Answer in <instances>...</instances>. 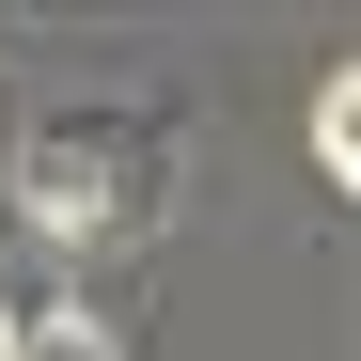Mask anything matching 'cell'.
I'll return each instance as SVG.
<instances>
[{
	"mask_svg": "<svg viewBox=\"0 0 361 361\" xmlns=\"http://www.w3.org/2000/svg\"><path fill=\"white\" fill-rule=\"evenodd\" d=\"M0 345H16V298H0Z\"/></svg>",
	"mask_w": 361,
	"mask_h": 361,
	"instance_id": "cell-4",
	"label": "cell"
},
{
	"mask_svg": "<svg viewBox=\"0 0 361 361\" xmlns=\"http://www.w3.org/2000/svg\"><path fill=\"white\" fill-rule=\"evenodd\" d=\"M16 204H32L47 235H79V220L110 204V173H94V142H79V126H47V142H32V173H16Z\"/></svg>",
	"mask_w": 361,
	"mask_h": 361,
	"instance_id": "cell-1",
	"label": "cell"
},
{
	"mask_svg": "<svg viewBox=\"0 0 361 361\" xmlns=\"http://www.w3.org/2000/svg\"><path fill=\"white\" fill-rule=\"evenodd\" d=\"M0 361H126V345H110L94 314H16V345H0Z\"/></svg>",
	"mask_w": 361,
	"mask_h": 361,
	"instance_id": "cell-2",
	"label": "cell"
},
{
	"mask_svg": "<svg viewBox=\"0 0 361 361\" xmlns=\"http://www.w3.org/2000/svg\"><path fill=\"white\" fill-rule=\"evenodd\" d=\"M345 142H361V79L330 63V94H314V157H330V189H345Z\"/></svg>",
	"mask_w": 361,
	"mask_h": 361,
	"instance_id": "cell-3",
	"label": "cell"
}]
</instances>
